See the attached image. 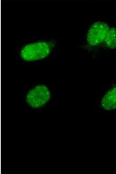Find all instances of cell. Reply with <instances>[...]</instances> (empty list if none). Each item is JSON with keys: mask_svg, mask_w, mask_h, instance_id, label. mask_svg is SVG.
<instances>
[{"mask_svg": "<svg viewBox=\"0 0 116 174\" xmlns=\"http://www.w3.org/2000/svg\"><path fill=\"white\" fill-rule=\"evenodd\" d=\"M50 98V93L47 86L40 84L37 85L28 91L26 100L30 107L38 108L46 104Z\"/></svg>", "mask_w": 116, "mask_h": 174, "instance_id": "7a4b0ae2", "label": "cell"}, {"mask_svg": "<svg viewBox=\"0 0 116 174\" xmlns=\"http://www.w3.org/2000/svg\"><path fill=\"white\" fill-rule=\"evenodd\" d=\"M109 29L106 23L97 21L93 23L90 27L87 34V40L91 46L98 45L104 41Z\"/></svg>", "mask_w": 116, "mask_h": 174, "instance_id": "3957f363", "label": "cell"}, {"mask_svg": "<svg viewBox=\"0 0 116 174\" xmlns=\"http://www.w3.org/2000/svg\"><path fill=\"white\" fill-rule=\"evenodd\" d=\"M52 46L49 42L40 41L28 44L21 50L20 55L24 60L33 61L43 59L50 53Z\"/></svg>", "mask_w": 116, "mask_h": 174, "instance_id": "6da1fadb", "label": "cell"}, {"mask_svg": "<svg viewBox=\"0 0 116 174\" xmlns=\"http://www.w3.org/2000/svg\"><path fill=\"white\" fill-rule=\"evenodd\" d=\"M102 105L107 110H111L116 108V87L106 94L102 101Z\"/></svg>", "mask_w": 116, "mask_h": 174, "instance_id": "277c9868", "label": "cell"}, {"mask_svg": "<svg viewBox=\"0 0 116 174\" xmlns=\"http://www.w3.org/2000/svg\"><path fill=\"white\" fill-rule=\"evenodd\" d=\"M104 41L108 48H116V28L112 27L109 29Z\"/></svg>", "mask_w": 116, "mask_h": 174, "instance_id": "5b68a950", "label": "cell"}]
</instances>
